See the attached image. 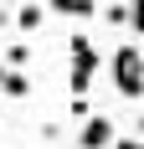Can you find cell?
I'll list each match as a JSON object with an SVG mask.
<instances>
[{
	"label": "cell",
	"mask_w": 144,
	"mask_h": 149,
	"mask_svg": "<svg viewBox=\"0 0 144 149\" xmlns=\"http://www.w3.org/2000/svg\"><path fill=\"white\" fill-rule=\"evenodd\" d=\"M113 88L118 98H129V103H139V93H144V52H139V36H129V41L113 52Z\"/></svg>",
	"instance_id": "6da1fadb"
},
{
	"label": "cell",
	"mask_w": 144,
	"mask_h": 149,
	"mask_svg": "<svg viewBox=\"0 0 144 149\" xmlns=\"http://www.w3.org/2000/svg\"><path fill=\"white\" fill-rule=\"evenodd\" d=\"M67 57H72L67 88H72V93H87V88H93V72H98V46H93V36H87V31L67 36Z\"/></svg>",
	"instance_id": "7a4b0ae2"
},
{
	"label": "cell",
	"mask_w": 144,
	"mask_h": 149,
	"mask_svg": "<svg viewBox=\"0 0 144 149\" xmlns=\"http://www.w3.org/2000/svg\"><path fill=\"white\" fill-rule=\"evenodd\" d=\"M113 118H103V113H87L82 118V129H77V149H108L113 144Z\"/></svg>",
	"instance_id": "3957f363"
},
{
	"label": "cell",
	"mask_w": 144,
	"mask_h": 149,
	"mask_svg": "<svg viewBox=\"0 0 144 149\" xmlns=\"http://www.w3.org/2000/svg\"><path fill=\"white\" fill-rule=\"evenodd\" d=\"M103 21L118 31H129V36H139V10H134V0H113V5H103Z\"/></svg>",
	"instance_id": "277c9868"
},
{
	"label": "cell",
	"mask_w": 144,
	"mask_h": 149,
	"mask_svg": "<svg viewBox=\"0 0 144 149\" xmlns=\"http://www.w3.org/2000/svg\"><path fill=\"white\" fill-rule=\"evenodd\" d=\"M41 21H46V5H41V0H26V5H15V15H10V26L21 31V36L41 31Z\"/></svg>",
	"instance_id": "5b68a950"
},
{
	"label": "cell",
	"mask_w": 144,
	"mask_h": 149,
	"mask_svg": "<svg viewBox=\"0 0 144 149\" xmlns=\"http://www.w3.org/2000/svg\"><path fill=\"white\" fill-rule=\"evenodd\" d=\"M46 10L67 15V21H93L98 15V0H46Z\"/></svg>",
	"instance_id": "8992f818"
},
{
	"label": "cell",
	"mask_w": 144,
	"mask_h": 149,
	"mask_svg": "<svg viewBox=\"0 0 144 149\" xmlns=\"http://www.w3.org/2000/svg\"><path fill=\"white\" fill-rule=\"evenodd\" d=\"M0 93L21 103V98H31V77L21 72V67H5V72H0Z\"/></svg>",
	"instance_id": "52a82bcc"
},
{
	"label": "cell",
	"mask_w": 144,
	"mask_h": 149,
	"mask_svg": "<svg viewBox=\"0 0 144 149\" xmlns=\"http://www.w3.org/2000/svg\"><path fill=\"white\" fill-rule=\"evenodd\" d=\"M26 62H31V46L26 41H10V46H5V67H26Z\"/></svg>",
	"instance_id": "ba28073f"
},
{
	"label": "cell",
	"mask_w": 144,
	"mask_h": 149,
	"mask_svg": "<svg viewBox=\"0 0 144 149\" xmlns=\"http://www.w3.org/2000/svg\"><path fill=\"white\" fill-rule=\"evenodd\" d=\"M87 113H93V103H87V93H72V103H67V118H77V123H82Z\"/></svg>",
	"instance_id": "9c48e42d"
},
{
	"label": "cell",
	"mask_w": 144,
	"mask_h": 149,
	"mask_svg": "<svg viewBox=\"0 0 144 149\" xmlns=\"http://www.w3.org/2000/svg\"><path fill=\"white\" fill-rule=\"evenodd\" d=\"M113 149H144L139 134H113Z\"/></svg>",
	"instance_id": "30bf717a"
}]
</instances>
